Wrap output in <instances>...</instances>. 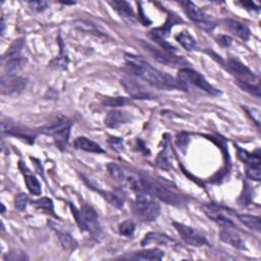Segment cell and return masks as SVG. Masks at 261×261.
<instances>
[{
  "mask_svg": "<svg viewBox=\"0 0 261 261\" xmlns=\"http://www.w3.org/2000/svg\"><path fill=\"white\" fill-rule=\"evenodd\" d=\"M124 58L127 70L134 76L147 82L152 87L160 90H174L178 88L182 89L178 80L153 68L151 64H149L143 58L128 53L124 55Z\"/></svg>",
  "mask_w": 261,
  "mask_h": 261,
  "instance_id": "6da1fadb",
  "label": "cell"
},
{
  "mask_svg": "<svg viewBox=\"0 0 261 261\" xmlns=\"http://www.w3.org/2000/svg\"><path fill=\"white\" fill-rule=\"evenodd\" d=\"M107 170L111 178L116 181L119 185L132 190L138 194L148 193L149 181L141 178L136 173L129 171L128 169L121 167L116 163L110 162L107 166Z\"/></svg>",
  "mask_w": 261,
  "mask_h": 261,
  "instance_id": "7a4b0ae2",
  "label": "cell"
},
{
  "mask_svg": "<svg viewBox=\"0 0 261 261\" xmlns=\"http://www.w3.org/2000/svg\"><path fill=\"white\" fill-rule=\"evenodd\" d=\"M133 210L141 220L154 221L160 214V205L151 194L140 193L135 199Z\"/></svg>",
  "mask_w": 261,
  "mask_h": 261,
  "instance_id": "3957f363",
  "label": "cell"
},
{
  "mask_svg": "<svg viewBox=\"0 0 261 261\" xmlns=\"http://www.w3.org/2000/svg\"><path fill=\"white\" fill-rule=\"evenodd\" d=\"M178 82L183 90H187L189 86H193L212 96L220 95V92L212 87L202 75L189 68H184L179 71Z\"/></svg>",
  "mask_w": 261,
  "mask_h": 261,
  "instance_id": "277c9868",
  "label": "cell"
},
{
  "mask_svg": "<svg viewBox=\"0 0 261 261\" xmlns=\"http://www.w3.org/2000/svg\"><path fill=\"white\" fill-rule=\"evenodd\" d=\"M71 128H72V122L62 118L42 126L40 128V132L42 134L53 137L57 147L60 150H64L67 148L69 143Z\"/></svg>",
  "mask_w": 261,
  "mask_h": 261,
  "instance_id": "5b68a950",
  "label": "cell"
},
{
  "mask_svg": "<svg viewBox=\"0 0 261 261\" xmlns=\"http://www.w3.org/2000/svg\"><path fill=\"white\" fill-rule=\"evenodd\" d=\"M180 4L184 8L189 19L191 21H193L195 24H197V26L199 28H201L202 30H205L207 32L213 31V29L215 28V24L197 6H195L191 2H181Z\"/></svg>",
  "mask_w": 261,
  "mask_h": 261,
  "instance_id": "8992f818",
  "label": "cell"
},
{
  "mask_svg": "<svg viewBox=\"0 0 261 261\" xmlns=\"http://www.w3.org/2000/svg\"><path fill=\"white\" fill-rule=\"evenodd\" d=\"M148 194H151L153 197L160 199L161 201L169 205L177 207H182L186 205V200L179 194L167 189L166 187H162L160 185H154L150 182L148 186Z\"/></svg>",
  "mask_w": 261,
  "mask_h": 261,
  "instance_id": "52a82bcc",
  "label": "cell"
},
{
  "mask_svg": "<svg viewBox=\"0 0 261 261\" xmlns=\"http://www.w3.org/2000/svg\"><path fill=\"white\" fill-rule=\"evenodd\" d=\"M174 226L186 244L193 247H202L208 245L206 237L197 230H195V228L180 222H174Z\"/></svg>",
  "mask_w": 261,
  "mask_h": 261,
  "instance_id": "ba28073f",
  "label": "cell"
},
{
  "mask_svg": "<svg viewBox=\"0 0 261 261\" xmlns=\"http://www.w3.org/2000/svg\"><path fill=\"white\" fill-rule=\"evenodd\" d=\"M141 45L147 51H149L157 61H159L160 63L166 64V65H169V67H178V65H187L188 64V61L186 59H184L183 57L176 56L175 54L169 53L165 50L160 51V50L154 48L149 43L141 41Z\"/></svg>",
  "mask_w": 261,
  "mask_h": 261,
  "instance_id": "9c48e42d",
  "label": "cell"
},
{
  "mask_svg": "<svg viewBox=\"0 0 261 261\" xmlns=\"http://www.w3.org/2000/svg\"><path fill=\"white\" fill-rule=\"evenodd\" d=\"M82 223L80 225L82 231H88L93 235L99 233V219L96 211L88 204H83L81 207Z\"/></svg>",
  "mask_w": 261,
  "mask_h": 261,
  "instance_id": "30bf717a",
  "label": "cell"
},
{
  "mask_svg": "<svg viewBox=\"0 0 261 261\" xmlns=\"http://www.w3.org/2000/svg\"><path fill=\"white\" fill-rule=\"evenodd\" d=\"M28 80L16 75H7L2 78V92L3 94H13L22 92L27 86Z\"/></svg>",
  "mask_w": 261,
  "mask_h": 261,
  "instance_id": "8fae6325",
  "label": "cell"
},
{
  "mask_svg": "<svg viewBox=\"0 0 261 261\" xmlns=\"http://www.w3.org/2000/svg\"><path fill=\"white\" fill-rule=\"evenodd\" d=\"M120 83L125 91L134 99H152L151 93L148 92L141 84L137 83L136 81L130 80L128 78H122L120 80Z\"/></svg>",
  "mask_w": 261,
  "mask_h": 261,
  "instance_id": "7c38bea8",
  "label": "cell"
},
{
  "mask_svg": "<svg viewBox=\"0 0 261 261\" xmlns=\"http://www.w3.org/2000/svg\"><path fill=\"white\" fill-rule=\"evenodd\" d=\"M227 69L230 71L234 76L237 77V80L239 81H243V82H248V83H252L253 80L255 79L254 74L244 65L241 61L237 60V59H230L227 60Z\"/></svg>",
  "mask_w": 261,
  "mask_h": 261,
  "instance_id": "4fadbf2b",
  "label": "cell"
},
{
  "mask_svg": "<svg viewBox=\"0 0 261 261\" xmlns=\"http://www.w3.org/2000/svg\"><path fill=\"white\" fill-rule=\"evenodd\" d=\"M2 128H3L4 134H8V135H12V136L21 138V139H25V140L29 141L30 143H34L35 138H36L35 132H33V130L26 128V127L15 125L11 122L4 121L2 123Z\"/></svg>",
  "mask_w": 261,
  "mask_h": 261,
  "instance_id": "5bb4252c",
  "label": "cell"
},
{
  "mask_svg": "<svg viewBox=\"0 0 261 261\" xmlns=\"http://www.w3.org/2000/svg\"><path fill=\"white\" fill-rule=\"evenodd\" d=\"M132 120V116L126 111L113 109L109 111L105 117V125L110 128H117Z\"/></svg>",
  "mask_w": 261,
  "mask_h": 261,
  "instance_id": "9a60e30c",
  "label": "cell"
},
{
  "mask_svg": "<svg viewBox=\"0 0 261 261\" xmlns=\"http://www.w3.org/2000/svg\"><path fill=\"white\" fill-rule=\"evenodd\" d=\"M219 239L222 242H224L228 245H231L232 247H234L236 249H239V250H245L246 249L245 243L243 242L241 237L237 233L231 231L230 228H223V230H221L219 232Z\"/></svg>",
  "mask_w": 261,
  "mask_h": 261,
  "instance_id": "2e32d148",
  "label": "cell"
},
{
  "mask_svg": "<svg viewBox=\"0 0 261 261\" xmlns=\"http://www.w3.org/2000/svg\"><path fill=\"white\" fill-rule=\"evenodd\" d=\"M223 23L228 30L233 32L236 36H238L242 40L247 41L250 38V30L246 25L231 19H225Z\"/></svg>",
  "mask_w": 261,
  "mask_h": 261,
  "instance_id": "e0dca14e",
  "label": "cell"
},
{
  "mask_svg": "<svg viewBox=\"0 0 261 261\" xmlns=\"http://www.w3.org/2000/svg\"><path fill=\"white\" fill-rule=\"evenodd\" d=\"M155 163L159 169L163 171H170L172 169V151L170 148L169 139H166L165 146H163L162 151L158 154Z\"/></svg>",
  "mask_w": 261,
  "mask_h": 261,
  "instance_id": "ac0fdd59",
  "label": "cell"
},
{
  "mask_svg": "<svg viewBox=\"0 0 261 261\" xmlns=\"http://www.w3.org/2000/svg\"><path fill=\"white\" fill-rule=\"evenodd\" d=\"M109 5L120 16L121 19H123L128 23L135 22V16L133 10L126 2H110Z\"/></svg>",
  "mask_w": 261,
  "mask_h": 261,
  "instance_id": "d6986e66",
  "label": "cell"
},
{
  "mask_svg": "<svg viewBox=\"0 0 261 261\" xmlns=\"http://www.w3.org/2000/svg\"><path fill=\"white\" fill-rule=\"evenodd\" d=\"M50 224L52 225L53 230L56 232L58 238H59V241L62 245V247L65 249V250H70V251H74L76 248H77V243L76 241L72 238V236L67 232L62 230V227H60L59 225L53 223V222H50Z\"/></svg>",
  "mask_w": 261,
  "mask_h": 261,
  "instance_id": "ffe728a7",
  "label": "cell"
},
{
  "mask_svg": "<svg viewBox=\"0 0 261 261\" xmlns=\"http://www.w3.org/2000/svg\"><path fill=\"white\" fill-rule=\"evenodd\" d=\"M173 243H176L175 240L171 239L170 237L166 236V235H162V234H158V233H149L145 236V238L143 239L141 245L143 247L150 245V244H158L161 246H170Z\"/></svg>",
  "mask_w": 261,
  "mask_h": 261,
  "instance_id": "44dd1931",
  "label": "cell"
},
{
  "mask_svg": "<svg viewBox=\"0 0 261 261\" xmlns=\"http://www.w3.org/2000/svg\"><path fill=\"white\" fill-rule=\"evenodd\" d=\"M163 256H165V253H163L161 250H159V249H149V250H145V251L132 253V254H129L128 256H126V258L146 261V260H161Z\"/></svg>",
  "mask_w": 261,
  "mask_h": 261,
  "instance_id": "7402d4cb",
  "label": "cell"
},
{
  "mask_svg": "<svg viewBox=\"0 0 261 261\" xmlns=\"http://www.w3.org/2000/svg\"><path fill=\"white\" fill-rule=\"evenodd\" d=\"M75 146L77 149H81L91 153H104V150L97 143L89 140L86 137H78L75 140Z\"/></svg>",
  "mask_w": 261,
  "mask_h": 261,
  "instance_id": "603a6c76",
  "label": "cell"
},
{
  "mask_svg": "<svg viewBox=\"0 0 261 261\" xmlns=\"http://www.w3.org/2000/svg\"><path fill=\"white\" fill-rule=\"evenodd\" d=\"M26 63H27V59L24 57H21V56L9 59L5 63L6 72L8 73V75H16L25 67Z\"/></svg>",
  "mask_w": 261,
  "mask_h": 261,
  "instance_id": "cb8c5ba5",
  "label": "cell"
},
{
  "mask_svg": "<svg viewBox=\"0 0 261 261\" xmlns=\"http://www.w3.org/2000/svg\"><path fill=\"white\" fill-rule=\"evenodd\" d=\"M238 155L241 160H243L249 167H260V157L259 155H255L252 153H249L248 151L242 149L240 146H237Z\"/></svg>",
  "mask_w": 261,
  "mask_h": 261,
  "instance_id": "d4e9b609",
  "label": "cell"
},
{
  "mask_svg": "<svg viewBox=\"0 0 261 261\" xmlns=\"http://www.w3.org/2000/svg\"><path fill=\"white\" fill-rule=\"evenodd\" d=\"M176 40L186 49L189 51L195 50L197 48V43H196V40L193 38V36H191L188 32H182L180 33L179 35L176 36Z\"/></svg>",
  "mask_w": 261,
  "mask_h": 261,
  "instance_id": "484cf974",
  "label": "cell"
},
{
  "mask_svg": "<svg viewBox=\"0 0 261 261\" xmlns=\"http://www.w3.org/2000/svg\"><path fill=\"white\" fill-rule=\"evenodd\" d=\"M241 222H243L250 230L259 233L261 230L260 226V218L258 216L249 215V214H239L238 215Z\"/></svg>",
  "mask_w": 261,
  "mask_h": 261,
  "instance_id": "4316f807",
  "label": "cell"
},
{
  "mask_svg": "<svg viewBox=\"0 0 261 261\" xmlns=\"http://www.w3.org/2000/svg\"><path fill=\"white\" fill-rule=\"evenodd\" d=\"M25 181H26V185L27 188L29 189L30 193L33 195L39 196L41 195V185L38 181V179L32 174H25Z\"/></svg>",
  "mask_w": 261,
  "mask_h": 261,
  "instance_id": "83f0119b",
  "label": "cell"
},
{
  "mask_svg": "<svg viewBox=\"0 0 261 261\" xmlns=\"http://www.w3.org/2000/svg\"><path fill=\"white\" fill-rule=\"evenodd\" d=\"M24 47V39H19L16 40L13 45L11 46V48L8 50V52L6 53V55L3 57V62L12 58H16V57H20V53L22 51Z\"/></svg>",
  "mask_w": 261,
  "mask_h": 261,
  "instance_id": "f1b7e54d",
  "label": "cell"
},
{
  "mask_svg": "<svg viewBox=\"0 0 261 261\" xmlns=\"http://www.w3.org/2000/svg\"><path fill=\"white\" fill-rule=\"evenodd\" d=\"M207 215L214 221L216 222L218 225L225 227V228H231V227H235L234 222L228 219L227 217H225L224 215L220 214V213H216V212H207Z\"/></svg>",
  "mask_w": 261,
  "mask_h": 261,
  "instance_id": "f546056e",
  "label": "cell"
},
{
  "mask_svg": "<svg viewBox=\"0 0 261 261\" xmlns=\"http://www.w3.org/2000/svg\"><path fill=\"white\" fill-rule=\"evenodd\" d=\"M135 223L130 220H124L123 222H121L118 226V231L119 234L127 237V238H133L134 234H135Z\"/></svg>",
  "mask_w": 261,
  "mask_h": 261,
  "instance_id": "4dcf8cb0",
  "label": "cell"
},
{
  "mask_svg": "<svg viewBox=\"0 0 261 261\" xmlns=\"http://www.w3.org/2000/svg\"><path fill=\"white\" fill-rule=\"evenodd\" d=\"M236 83L245 92L250 93L251 95L255 96L256 98H260V87H259V85H254L253 83L243 82V81H239V80H237Z\"/></svg>",
  "mask_w": 261,
  "mask_h": 261,
  "instance_id": "1f68e13d",
  "label": "cell"
},
{
  "mask_svg": "<svg viewBox=\"0 0 261 261\" xmlns=\"http://www.w3.org/2000/svg\"><path fill=\"white\" fill-rule=\"evenodd\" d=\"M97 192H99L103 196V198H105L111 205H113L117 208H121L123 206V201L114 193L105 192V191H101V190H97Z\"/></svg>",
  "mask_w": 261,
  "mask_h": 261,
  "instance_id": "d6a6232c",
  "label": "cell"
},
{
  "mask_svg": "<svg viewBox=\"0 0 261 261\" xmlns=\"http://www.w3.org/2000/svg\"><path fill=\"white\" fill-rule=\"evenodd\" d=\"M127 103L126 98L123 97H114V98H106V99L103 100V104L107 105V106H111V107H118V106H122L124 104Z\"/></svg>",
  "mask_w": 261,
  "mask_h": 261,
  "instance_id": "836d02e7",
  "label": "cell"
},
{
  "mask_svg": "<svg viewBox=\"0 0 261 261\" xmlns=\"http://www.w3.org/2000/svg\"><path fill=\"white\" fill-rule=\"evenodd\" d=\"M35 207L37 208H42V209H47L50 211H53V202L51 199L49 198H39L35 201H33L32 203Z\"/></svg>",
  "mask_w": 261,
  "mask_h": 261,
  "instance_id": "e575fe53",
  "label": "cell"
},
{
  "mask_svg": "<svg viewBox=\"0 0 261 261\" xmlns=\"http://www.w3.org/2000/svg\"><path fill=\"white\" fill-rule=\"evenodd\" d=\"M28 196L25 193L19 194L15 199V208L19 211H23L26 209L28 204Z\"/></svg>",
  "mask_w": 261,
  "mask_h": 261,
  "instance_id": "d590c367",
  "label": "cell"
},
{
  "mask_svg": "<svg viewBox=\"0 0 261 261\" xmlns=\"http://www.w3.org/2000/svg\"><path fill=\"white\" fill-rule=\"evenodd\" d=\"M108 144L111 147V149H113L116 152H121L123 150V141L121 138L111 137L108 140Z\"/></svg>",
  "mask_w": 261,
  "mask_h": 261,
  "instance_id": "8d00e7d4",
  "label": "cell"
},
{
  "mask_svg": "<svg viewBox=\"0 0 261 261\" xmlns=\"http://www.w3.org/2000/svg\"><path fill=\"white\" fill-rule=\"evenodd\" d=\"M246 175H247L248 178L259 182L261 180L260 167H249L246 171Z\"/></svg>",
  "mask_w": 261,
  "mask_h": 261,
  "instance_id": "74e56055",
  "label": "cell"
},
{
  "mask_svg": "<svg viewBox=\"0 0 261 261\" xmlns=\"http://www.w3.org/2000/svg\"><path fill=\"white\" fill-rule=\"evenodd\" d=\"M29 6L33 11L41 13V12H44L48 8L49 5L46 2H30Z\"/></svg>",
  "mask_w": 261,
  "mask_h": 261,
  "instance_id": "f35d334b",
  "label": "cell"
},
{
  "mask_svg": "<svg viewBox=\"0 0 261 261\" xmlns=\"http://www.w3.org/2000/svg\"><path fill=\"white\" fill-rule=\"evenodd\" d=\"M244 109L252 117V119L255 121L257 126H259L260 125V111L256 108H252V107H248V106H244Z\"/></svg>",
  "mask_w": 261,
  "mask_h": 261,
  "instance_id": "ab89813d",
  "label": "cell"
},
{
  "mask_svg": "<svg viewBox=\"0 0 261 261\" xmlns=\"http://www.w3.org/2000/svg\"><path fill=\"white\" fill-rule=\"evenodd\" d=\"M189 136L186 134V133H182V134H179L178 135V140H177V143L180 145L181 148L183 147H186L188 145V142H189Z\"/></svg>",
  "mask_w": 261,
  "mask_h": 261,
  "instance_id": "60d3db41",
  "label": "cell"
},
{
  "mask_svg": "<svg viewBox=\"0 0 261 261\" xmlns=\"http://www.w3.org/2000/svg\"><path fill=\"white\" fill-rule=\"evenodd\" d=\"M232 38L228 37V36H220L219 37V43L225 47L230 46L232 44Z\"/></svg>",
  "mask_w": 261,
  "mask_h": 261,
  "instance_id": "b9f144b4",
  "label": "cell"
},
{
  "mask_svg": "<svg viewBox=\"0 0 261 261\" xmlns=\"http://www.w3.org/2000/svg\"><path fill=\"white\" fill-rule=\"evenodd\" d=\"M244 8L246 7L247 9L246 10H249V11H251V12H254V11H256V12H259V9L257 8V7H255V4L254 3H243V4H241Z\"/></svg>",
  "mask_w": 261,
  "mask_h": 261,
  "instance_id": "7bdbcfd3",
  "label": "cell"
},
{
  "mask_svg": "<svg viewBox=\"0 0 261 261\" xmlns=\"http://www.w3.org/2000/svg\"><path fill=\"white\" fill-rule=\"evenodd\" d=\"M62 5H75V3H61Z\"/></svg>",
  "mask_w": 261,
  "mask_h": 261,
  "instance_id": "ee69618b",
  "label": "cell"
}]
</instances>
